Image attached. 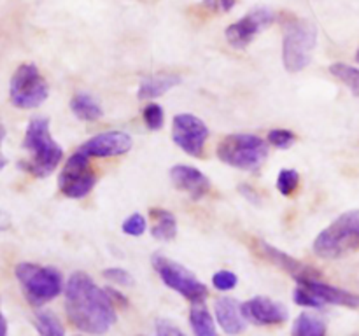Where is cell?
Segmentation results:
<instances>
[{"mask_svg":"<svg viewBox=\"0 0 359 336\" xmlns=\"http://www.w3.org/2000/svg\"><path fill=\"white\" fill-rule=\"evenodd\" d=\"M65 310L77 329L91 335H104L114 324L116 307L105 289H100L90 275L76 272L65 287Z\"/></svg>","mask_w":359,"mask_h":336,"instance_id":"6da1fadb","label":"cell"},{"mask_svg":"<svg viewBox=\"0 0 359 336\" xmlns=\"http://www.w3.org/2000/svg\"><path fill=\"white\" fill-rule=\"evenodd\" d=\"M23 147L30 153V161H25L20 167L30 172L35 177H48L63 158V149L49 132L48 118H34L27 126L23 139Z\"/></svg>","mask_w":359,"mask_h":336,"instance_id":"7a4b0ae2","label":"cell"},{"mask_svg":"<svg viewBox=\"0 0 359 336\" xmlns=\"http://www.w3.org/2000/svg\"><path fill=\"white\" fill-rule=\"evenodd\" d=\"M354 251H359V209L337 217L314 240L319 258L339 259Z\"/></svg>","mask_w":359,"mask_h":336,"instance_id":"3957f363","label":"cell"},{"mask_svg":"<svg viewBox=\"0 0 359 336\" xmlns=\"http://www.w3.org/2000/svg\"><path fill=\"white\" fill-rule=\"evenodd\" d=\"M14 275H16L25 298L32 307H42V304L49 303L63 289L62 273L53 266L20 262L14 268Z\"/></svg>","mask_w":359,"mask_h":336,"instance_id":"277c9868","label":"cell"},{"mask_svg":"<svg viewBox=\"0 0 359 336\" xmlns=\"http://www.w3.org/2000/svg\"><path fill=\"white\" fill-rule=\"evenodd\" d=\"M316 44H318V30L307 20L291 18L284 23L283 38V62L287 72L297 74L307 69L312 59Z\"/></svg>","mask_w":359,"mask_h":336,"instance_id":"5b68a950","label":"cell"},{"mask_svg":"<svg viewBox=\"0 0 359 336\" xmlns=\"http://www.w3.org/2000/svg\"><path fill=\"white\" fill-rule=\"evenodd\" d=\"M266 156H269V147L265 140L251 133H233L224 136L217 146V158L238 170H259Z\"/></svg>","mask_w":359,"mask_h":336,"instance_id":"8992f818","label":"cell"},{"mask_svg":"<svg viewBox=\"0 0 359 336\" xmlns=\"http://www.w3.org/2000/svg\"><path fill=\"white\" fill-rule=\"evenodd\" d=\"M151 262H153L154 270L160 275V279L163 280L165 286L174 289L175 293L184 296L186 300L193 301V303H202L207 294H209L205 284L196 279L186 266L179 265V262L172 261V259L165 258L161 254H154Z\"/></svg>","mask_w":359,"mask_h":336,"instance_id":"52a82bcc","label":"cell"},{"mask_svg":"<svg viewBox=\"0 0 359 336\" xmlns=\"http://www.w3.org/2000/svg\"><path fill=\"white\" fill-rule=\"evenodd\" d=\"M11 102L18 108H35L46 102L49 86L39 69L32 63H23L16 69L9 88Z\"/></svg>","mask_w":359,"mask_h":336,"instance_id":"ba28073f","label":"cell"},{"mask_svg":"<svg viewBox=\"0 0 359 336\" xmlns=\"http://www.w3.org/2000/svg\"><path fill=\"white\" fill-rule=\"evenodd\" d=\"M95 182H97V175H95L93 168L90 164V156L77 150L72 156L67 160L65 167H63L62 174L58 177L60 191L67 196V198L79 200L90 195L93 189Z\"/></svg>","mask_w":359,"mask_h":336,"instance_id":"9c48e42d","label":"cell"},{"mask_svg":"<svg viewBox=\"0 0 359 336\" xmlns=\"http://www.w3.org/2000/svg\"><path fill=\"white\" fill-rule=\"evenodd\" d=\"M172 139L193 158H202L203 147L209 139V128L193 114H177L172 122Z\"/></svg>","mask_w":359,"mask_h":336,"instance_id":"30bf717a","label":"cell"},{"mask_svg":"<svg viewBox=\"0 0 359 336\" xmlns=\"http://www.w3.org/2000/svg\"><path fill=\"white\" fill-rule=\"evenodd\" d=\"M276 21V13L269 7H255V9L249 10L244 18L237 21V23L230 24L224 31L226 35V41L233 46L235 49H244L248 48L252 42V38L263 31L265 28H269L270 24Z\"/></svg>","mask_w":359,"mask_h":336,"instance_id":"8fae6325","label":"cell"},{"mask_svg":"<svg viewBox=\"0 0 359 336\" xmlns=\"http://www.w3.org/2000/svg\"><path fill=\"white\" fill-rule=\"evenodd\" d=\"M132 136L125 132H105L91 136L79 147L81 153L90 158L121 156L132 149Z\"/></svg>","mask_w":359,"mask_h":336,"instance_id":"7c38bea8","label":"cell"},{"mask_svg":"<svg viewBox=\"0 0 359 336\" xmlns=\"http://www.w3.org/2000/svg\"><path fill=\"white\" fill-rule=\"evenodd\" d=\"M245 321L256 326H279L287 321V310L284 304L265 296H256L242 304Z\"/></svg>","mask_w":359,"mask_h":336,"instance_id":"4fadbf2b","label":"cell"},{"mask_svg":"<svg viewBox=\"0 0 359 336\" xmlns=\"http://www.w3.org/2000/svg\"><path fill=\"white\" fill-rule=\"evenodd\" d=\"M170 178L175 188L188 192L193 202L202 200L210 189L209 177L198 168L189 167V164H175L170 170Z\"/></svg>","mask_w":359,"mask_h":336,"instance_id":"5bb4252c","label":"cell"},{"mask_svg":"<svg viewBox=\"0 0 359 336\" xmlns=\"http://www.w3.org/2000/svg\"><path fill=\"white\" fill-rule=\"evenodd\" d=\"M256 247H258V252L263 255V258L269 259L270 262H273L276 266L283 268L284 272L290 273V275L293 276L297 282H300V280H304V279L319 276V272H316V268H312V266L298 261V259H294L293 255L279 251V248L273 247V245H270V244H266V241L258 240L256 241Z\"/></svg>","mask_w":359,"mask_h":336,"instance_id":"9a60e30c","label":"cell"},{"mask_svg":"<svg viewBox=\"0 0 359 336\" xmlns=\"http://www.w3.org/2000/svg\"><path fill=\"white\" fill-rule=\"evenodd\" d=\"M298 284H302L304 287H307L311 293H314L319 300L325 304H339V307H347V308H359V296L354 293H349L346 289H340V287L330 286V284L321 282L319 276H312V279H304Z\"/></svg>","mask_w":359,"mask_h":336,"instance_id":"2e32d148","label":"cell"},{"mask_svg":"<svg viewBox=\"0 0 359 336\" xmlns=\"http://www.w3.org/2000/svg\"><path fill=\"white\" fill-rule=\"evenodd\" d=\"M217 324L223 328L226 335H241L245 331V317L242 314V304H238L233 298L223 296L214 303Z\"/></svg>","mask_w":359,"mask_h":336,"instance_id":"e0dca14e","label":"cell"},{"mask_svg":"<svg viewBox=\"0 0 359 336\" xmlns=\"http://www.w3.org/2000/svg\"><path fill=\"white\" fill-rule=\"evenodd\" d=\"M177 84H181V76H177V74H153L149 77H144L139 91H137V97L140 100H153V98H158L170 91Z\"/></svg>","mask_w":359,"mask_h":336,"instance_id":"ac0fdd59","label":"cell"},{"mask_svg":"<svg viewBox=\"0 0 359 336\" xmlns=\"http://www.w3.org/2000/svg\"><path fill=\"white\" fill-rule=\"evenodd\" d=\"M149 214L151 219L154 220L151 234L161 241L174 240L175 234H177V220H175L174 214L165 209H151Z\"/></svg>","mask_w":359,"mask_h":336,"instance_id":"d6986e66","label":"cell"},{"mask_svg":"<svg viewBox=\"0 0 359 336\" xmlns=\"http://www.w3.org/2000/svg\"><path fill=\"white\" fill-rule=\"evenodd\" d=\"M70 108L76 114V118L83 119V121H97L104 115L100 104L88 93L74 94L72 100H70Z\"/></svg>","mask_w":359,"mask_h":336,"instance_id":"ffe728a7","label":"cell"},{"mask_svg":"<svg viewBox=\"0 0 359 336\" xmlns=\"http://www.w3.org/2000/svg\"><path fill=\"white\" fill-rule=\"evenodd\" d=\"M189 322H191L195 336H219L212 315L209 314V310H207L203 303L193 304L191 312H189Z\"/></svg>","mask_w":359,"mask_h":336,"instance_id":"44dd1931","label":"cell"},{"mask_svg":"<svg viewBox=\"0 0 359 336\" xmlns=\"http://www.w3.org/2000/svg\"><path fill=\"white\" fill-rule=\"evenodd\" d=\"M293 336H326V324L316 315L300 314L294 321L293 329H291Z\"/></svg>","mask_w":359,"mask_h":336,"instance_id":"7402d4cb","label":"cell"},{"mask_svg":"<svg viewBox=\"0 0 359 336\" xmlns=\"http://www.w3.org/2000/svg\"><path fill=\"white\" fill-rule=\"evenodd\" d=\"M34 326L41 336H65V328L53 312L41 310L35 314Z\"/></svg>","mask_w":359,"mask_h":336,"instance_id":"603a6c76","label":"cell"},{"mask_svg":"<svg viewBox=\"0 0 359 336\" xmlns=\"http://www.w3.org/2000/svg\"><path fill=\"white\" fill-rule=\"evenodd\" d=\"M330 72L340 83L346 84L351 90V93L359 97V69L353 65H347V63H333V65H330Z\"/></svg>","mask_w":359,"mask_h":336,"instance_id":"cb8c5ba5","label":"cell"},{"mask_svg":"<svg viewBox=\"0 0 359 336\" xmlns=\"http://www.w3.org/2000/svg\"><path fill=\"white\" fill-rule=\"evenodd\" d=\"M300 186V174L293 168H283L277 177V189L283 196H291Z\"/></svg>","mask_w":359,"mask_h":336,"instance_id":"d4e9b609","label":"cell"},{"mask_svg":"<svg viewBox=\"0 0 359 336\" xmlns=\"http://www.w3.org/2000/svg\"><path fill=\"white\" fill-rule=\"evenodd\" d=\"M142 118H144V122H146V126L149 130H153V132H158V130L163 128L165 125V112L163 108H161V105L158 104H147L146 108H144L142 112Z\"/></svg>","mask_w":359,"mask_h":336,"instance_id":"484cf974","label":"cell"},{"mask_svg":"<svg viewBox=\"0 0 359 336\" xmlns=\"http://www.w3.org/2000/svg\"><path fill=\"white\" fill-rule=\"evenodd\" d=\"M293 298H294V303L300 304V307H305V308H323L325 307V303H323V301L319 300L314 293H311L307 287L302 286V284H298L297 286V289H294V293H293Z\"/></svg>","mask_w":359,"mask_h":336,"instance_id":"4316f807","label":"cell"},{"mask_svg":"<svg viewBox=\"0 0 359 336\" xmlns=\"http://www.w3.org/2000/svg\"><path fill=\"white\" fill-rule=\"evenodd\" d=\"M294 140H297V135H294L291 130H286V128L270 130L269 133V144L279 147V149H287V147L293 146Z\"/></svg>","mask_w":359,"mask_h":336,"instance_id":"83f0119b","label":"cell"},{"mask_svg":"<svg viewBox=\"0 0 359 336\" xmlns=\"http://www.w3.org/2000/svg\"><path fill=\"white\" fill-rule=\"evenodd\" d=\"M147 223L140 214H132L128 219L123 223V233L130 234V237H140L146 231Z\"/></svg>","mask_w":359,"mask_h":336,"instance_id":"f1b7e54d","label":"cell"},{"mask_svg":"<svg viewBox=\"0 0 359 336\" xmlns=\"http://www.w3.org/2000/svg\"><path fill=\"white\" fill-rule=\"evenodd\" d=\"M212 284L217 290H231L237 287L238 279L233 272H228V270H221L216 275L212 276Z\"/></svg>","mask_w":359,"mask_h":336,"instance_id":"f546056e","label":"cell"},{"mask_svg":"<svg viewBox=\"0 0 359 336\" xmlns=\"http://www.w3.org/2000/svg\"><path fill=\"white\" fill-rule=\"evenodd\" d=\"M104 276L112 284L118 286H133V276L123 268H107L104 270Z\"/></svg>","mask_w":359,"mask_h":336,"instance_id":"4dcf8cb0","label":"cell"},{"mask_svg":"<svg viewBox=\"0 0 359 336\" xmlns=\"http://www.w3.org/2000/svg\"><path fill=\"white\" fill-rule=\"evenodd\" d=\"M156 335L158 336H186L177 326H174L168 321H158L156 322Z\"/></svg>","mask_w":359,"mask_h":336,"instance_id":"1f68e13d","label":"cell"},{"mask_svg":"<svg viewBox=\"0 0 359 336\" xmlns=\"http://www.w3.org/2000/svg\"><path fill=\"white\" fill-rule=\"evenodd\" d=\"M203 7L210 10H223V13H228V10L233 9V6L237 4V0H203Z\"/></svg>","mask_w":359,"mask_h":336,"instance_id":"d6a6232c","label":"cell"},{"mask_svg":"<svg viewBox=\"0 0 359 336\" xmlns=\"http://www.w3.org/2000/svg\"><path fill=\"white\" fill-rule=\"evenodd\" d=\"M238 192H241V195L244 196V198L248 200V202L255 203V205H262V195H259V192L256 191V189L252 188V186L241 184V186H238Z\"/></svg>","mask_w":359,"mask_h":336,"instance_id":"836d02e7","label":"cell"},{"mask_svg":"<svg viewBox=\"0 0 359 336\" xmlns=\"http://www.w3.org/2000/svg\"><path fill=\"white\" fill-rule=\"evenodd\" d=\"M105 293L109 294V298H111L112 303H118V304H121V307H126V304H128L126 298L123 296L121 293H118L116 289H111V287H107V289H105Z\"/></svg>","mask_w":359,"mask_h":336,"instance_id":"e575fe53","label":"cell"},{"mask_svg":"<svg viewBox=\"0 0 359 336\" xmlns=\"http://www.w3.org/2000/svg\"><path fill=\"white\" fill-rule=\"evenodd\" d=\"M4 139H6V128H4V125L0 122V170H2L4 167H6V158H4L2 154V142Z\"/></svg>","mask_w":359,"mask_h":336,"instance_id":"d590c367","label":"cell"},{"mask_svg":"<svg viewBox=\"0 0 359 336\" xmlns=\"http://www.w3.org/2000/svg\"><path fill=\"white\" fill-rule=\"evenodd\" d=\"M7 332H9L7 321H6V317L2 315V312H0V336H7Z\"/></svg>","mask_w":359,"mask_h":336,"instance_id":"8d00e7d4","label":"cell"},{"mask_svg":"<svg viewBox=\"0 0 359 336\" xmlns=\"http://www.w3.org/2000/svg\"><path fill=\"white\" fill-rule=\"evenodd\" d=\"M356 58H358V62H359V49H358V52H356Z\"/></svg>","mask_w":359,"mask_h":336,"instance_id":"74e56055","label":"cell"}]
</instances>
